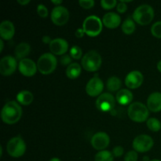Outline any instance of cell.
<instances>
[{
  "mask_svg": "<svg viewBox=\"0 0 161 161\" xmlns=\"http://www.w3.org/2000/svg\"><path fill=\"white\" fill-rule=\"evenodd\" d=\"M22 116V108L15 101L6 102L1 112V118L7 124H16Z\"/></svg>",
  "mask_w": 161,
  "mask_h": 161,
  "instance_id": "obj_1",
  "label": "cell"
},
{
  "mask_svg": "<svg viewBox=\"0 0 161 161\" xmlns=\"http://www.w3.org/2000/svg\"><path fill=\"white\" fill-rule=\"evenodd\" d=\"M132 17H133V20L138 25H149L153 20V8L148 4L141 5L135 9Z\"/></svg>",
  "mask_w": 161,
  "mask_h": 161,
  "instance_id": "obj_2",
  "label": "cell"
},
{
  "mask_svg": "<svg viewBox=\"0 0 161 161\" xmlns=\"http://www.w3.org/2000/svg\"><path fill=\"white\" fill-rule=\"evenodd\" d=\"M127 114H128L130 119L133 121L142 123L146 121V119L148 120L149 112V108L144 104H142V102H135L130 104V106L128 107Z\"/></svg>",
  "mask_w": 161,
  "mask_h": 161,
  "instance_id": "obj_3",
  "label": "cell"
},
{
  "mask_svg": "<svg viewBox=\"0 0 161 161\" xmlns=\"http://www.w3.org/2000/svg\"><path fill=\"white\" fill-rule=\"evenodd\" d=\"M57 64L56 57L50 53H45L41 55L36 63L38 70L43 75H49L53 72L56 69Z\"/></svg>",
  "mask_w": 161,
  "mask_h": 161,
  "instance_id": "obj_4",
  "label": "cell"
},
{
  "mask_svg": "<svg viewBox=\"0 0 161 161\" xmlns=\"http://www.w3.org/2000/svg\"><path fill=\"white\" fill-rule=\"evenodd\" d=\"M102 57L95 50H91L85 53L82 58V66L88 72H95L102 65Z\"/></svg>",
  "mask_w": 161,
  "mask_h": 161,
  "instance_id": "obj_5",
  "label": "cell"
},
{
  "mask_svg": "<svg viewBox=\"0 0 161 161\" xmlns=\"http://www.w3.org/2000/svg\"><path fill=\"white\" fill-rule=\"evenodd\" d=\"M103 23L98 17L95 15H91L86 17L83 23V29L85 34L89 36H97L102 30Z\"/></svg>",
  "mask_w": 161,
  "mask_h": 161,
  "instance_id": "obj_6",
  "label": "cell"
},
{
  "mask_svg": "<svg viewBox=\"0 0 161 161\" xmlns=\"http://www.w3.org/2000/svg\"><path fill=\"white\" fill-rule=\"evenodd\" d=\"M6 150L10 157L18 158L25 154L26 151V144L20 136L14 137L8 142Z\"/></svg>",
  "mask_w": 161,
  "mask_h": 161,
  "instance_id": "obj_7",
  "label": "cell"
},
{
  "mask_svg": "<svg viewBox=\"0 0 161 161\" xmlns=\"http://www.w3.org/2000/svg\"><path fill=\"white\" fill-rule=\"evenodd\" d=\"M153 145V140L149 135H140L134 139L132 146L137 153H146L152 149Z\"/></svg>",
  "mask_w": 161,
  "mask_h": 161,
  "instance_id": "obj_8",
  "label": "cell"
},
{
  "mask_svg": "<svg viewBox=\"0 0 161 161\" xmlns=\"http://www.w3.org/2000/svg\"><path fill=\"white\" fill-rule=\"evenodd\" d=\"M116 105V100L113 94L110 93H104L96 100V106L97 109L102 112H109L113 109Z\"/></svg>",
  "mask_w": 161,
  "mask_h": 161,
  "instance_id": "obj_9",
  "label": "cell"
},
{
  "mask_svg": "<svg viewBox=\"0 0 161 161\" xmlns=\"http://www.w3.org/2000/svg\"><path fill=\"white\" fill-rule=\"evenodd\" d=\"M51 20L56 25L62 26L68 22L69 19V12L64 6H55L51 12Z\"/></svg>",
  "mask_w": 161,
  "mask_h": 161,
  "instance_id": "obj_10",
  "label": "cell"
},
{
  "mask_svg": "<svg viewBox=\"0 0 161 161\" xmlns=\"http://www.w3.org/2000/svg\"><path fill=\"white\" fill-rule=\"evenodd\" d=\"M17 63L15 58L7 55L3 57L0 61V73L4 76L12 75L17 69Z\"/></svg>",
  "mask_w": 161,
  "mask_h": 161,
  "instance_id": "obj_11",
  "label": "cell"
},
{
  "mask_svg": "<svg viewBox=\"0 0 161 161\" xmlns=\"http://www.w3.org/2000/svg\"><path fill=\"white\" fill-rule=\"evenodd\" d=\"M104 88L103 81L97 75L91 78L86 85V92L91 97L101 95Z\"/></svg>",
  "mask_w": 161,
  "mask_h": 161,
  "instance_id": "obj_12",
  "label": "cell"
},
{
  "mask_svg": "<svg viewBox=\"0 0 161 161\" xmlns=\"http://www.w3.org/2000/svg\"><path fill=\"white\" fill-rule=\"evenodd\" d=\"M91 145L93 148L97 150H105L110 142L109 136L105 132H97L91 138Z\"/></svg>",
  "mask_w": 161,
  "mask_h": 161,
  "instance_id": "obj_13",
  "label": "cell"
},
{
  "mask_svg": "<svg viewBox=\"0 0 161 161\" xmlns=\"http://www.w3.org/2000/svg\"><path fill=\"white\" fill-rule=\"evenodd\" d=\"M19 71L25 76H33L37 72V64L30 58H25L19 62Z\"/></svg>",
  "mask_w": 161,
  "mask_h": 161,
  "instance_id": "obj_14",
  "label": "cell"
},
{
  "mask_svg": "<svg viewBox=\"0 0 161 161\" xmlns=\"http://www.w3.org/2000/svg\"><path fill=\"white\" fill-rule=\"evenodd\" d=\"M49 47L53 54L64 55L69 49V43L67 41L61 38H56L52 39L51 42L49 44Z\"/></svg>",
  "mask_w": 161,
  "mask_h": 161,
  "instance_id": "obj_15",
  "label": "cell"
},
{
  "mask_svg": "<svg viewBox=\"0 0 161 161\" xmlns=\"http://www.w3.org/2000/svg\"><path fill=\"white\" fill-rule=\"evenodd\" d=\"M143 75L139 71H132L129 72L125 78L126 86L130 89H136L139 87L142 83Z\"/></svg>",
  "mask_w": 161,
  "mask_h": 161,
  "instance_id": "obj_16",
  "label": "cell"
},
{
  "mask_svg": "<svg viewBox=\"0 0 161 161\" xmlns=\"http://www.w3.org/2000/svg\"><path fill=\"white\" fill-rule=\"evenodd\" d=\"M15 33L14 25L10 20H3L0 24V36L1 39L9 40L12 39Z\"/></svg>",
  "mask_w": 161,
  "mask_h": 161,
  "instance_id": "obj_17",
  "label": "cell"
},
{
  "mask_svg": "<svg viewBox=\"0 0 161 161\" xmlns=\"http://www.w3.org/2000/svg\"><path fill=\"white\" fill-rule=\"evenodd\" d=\"M121 18L119 15L114 12H108L102 17V23L108 28H116L119 25Z\"/></svg>",
  "mask_w": 161,
  "mask_h": 161,
  "instance_id": "obj_18",
  "label": "cell"
},
{
  "mask_svg": "<svg viewBox=\"0 0 161 161\" xmlns=\"http://www.w3.org/2000/svg\"><path fill=\"white\" fill-rule=\"evenodd\" d=\"M147 108L154 113L161 111L160 92H153L149 96L147 99Z\"/></svg>",
  "mask_w": 161,
  "mask_h": 161,
  "instance_id": "obj_19",
  "label": "cell"
},
{
  "mask_svg": "<svg viewBox=\"0 0 161 161\" xmlns=\"http://www.w3.org/2000/svg\"><path fill=\"white\" fill-rule=\"evenodd\" d=\"M116 99L120 105H128L133 100V94L127 89H121L116 94Z\"/></svg>",
  "mask_w": 161,
  "mask_h": 161,
  "instance_id": "obj_20",
  "label": "cell"
},
{
  "mask_svg": "<svg viewBox=\"0 0 161 161\" xmlns=\"http://www.w3.org/2000/svg\"><path fill=\"white\" fill-rule=\"evenodd\" d=\"M31 51V47L28 42H20L15 48V56L18 60H23L26 58Z\"/></svg>",
  "mask_w": 161,
  "mask_h": 161,
  "instance_id": "obj_21",
  "label": "cell"
},
{
  "mask_svg": "<svg viewBox=\"0 0 161 161\" xmlns=\"http://www.w3.org/2000/svg\"><path fill=\"white\" fill-rule=\"evenodd\" d=\"M32 93L28 91H21L17 95V101L23 105H28L33 102Z\"/></svg>",
  "mask_w": 161,
  "mask_h": 161,
  "instance_id": "obj_22",
  "label": "cell"
},
{
  "mask_svg": "<svg viewBox=\"0 0 161 161\" xmlns=\"http://www.w3.org/2000/svg\"><path fill=\"white\" fill-rule=\"evenodd\" d=\"M81 66L78 63H72L66 69V75L69 79H76L81 74Z\"/></svg>",
  "mask_w": 161,
  "mask_h": 161,
  "instance_id": "obj_23",
  "label": "cell"
},
{
  "mask_svg": "<svg viewBox=\"0 0 161 161\" xmlns=\"http://www.w3.org/2000/svg\"><path fill=\"white\" fill-rule=\"evenodd\" d=\"M107 89L111 92H115V91L119 90L121 87V83L120 79L118 78L117 76H111L107 80Z\"/></svg>",
  "mask_w": 161,
  "mask_h": 161,
  "instance_id": "obj_24",
  "label": "cell"
},
{
  "mask_svg": "<svg viewBox=\"0 0 161 161\" xmlns=\"http://www.w3.org/2000/svg\"><path fill=\"white\" fill-rule=\"evenodd\" d=\"M135 28H136V26H135V20H132L130 17L126 19L122 25V31L127 35L132 34L135 31Z\"/></svg>",
  "mask_w": 161,
  "mask_h": 161,
  "instance_id": "obj_25",
  "label": "cell"
},
{
  "mask_svg": "<svg viewBox=\"0 0 161 161\" xmlns=\"http://www.w3.org/2000/svg\"><path fill=\"white\" fill-rule=\"evenodd\" d=\"M114 156L113 153L108 150L99 151L95 156H94V161H113Z\"/></svg>",
  "mask_w": 161,
  "mask_h": 161,
  "instance_id": "obj_26",
  "label": "cell"
},
{
  "mask_svg": "<svg viewBox=\"0 0 161 161\" xmlns=\"http://www.w3.org/2000/svg\"><path fill=\"white\" fill-rule=\"evenodd\" d=\"M146 124H147L148 128L153 132L159 131L161 129V123L157 118L152 117L148 119Z\"/></svg>",
  "mask_w": 161,
  "mask_h": 161,
  "instance_id": "obj_27",
  "label": "cell"
},
{
  "mask_svg": "<svg viewBox=\"0 0 161 161\" xmlns=\"http://www.w3.org/2000/svg\"><path fill=\"white\" fill-rule=\"evenodd\" d=\"M82 53H83L82 49L80 47H78V46H72V48L70 49V53H69V55L73 59L78 60L80 58H81Z\"/></svg>",
  "mask_w": 161,
  "mask_h": 161,
  "instance_id": "obj_28",
  "label": "cell"
},
{
  "mask_svg": "<svg viewBox=\"0 0 161 161\" xmlns=\"http://www.w3.org/2000/svg\"><path fill=\"white\" fill-rule=\"evenodd\" d=\"M151 32L156 38L161 39V21H157L153 25Z\"/></svg>",
  "mask_w": 161,
  "mask_h": 161,
  "instance_id": "obj_29",
  "label": "cell"
},
{
  "mask_svg": "<svg viewBox=\"0 0 161 161\" xmlns=\"http://www.w3.org/2000/svg\"><path fill=\"white\" fill-rule=\"evenodd\" d=\"M101 5L104 9H110L117 6V2L116 0H102Z\"/></svg>",
  "mask_w": 161,
  "mask_h": 161,
  "instance_id": "obj_30",
  "label": "cell"
},
{
  "mask_svg": "<svg viewBox=\"0 0 161 161\" xmlns=\"http://www.w3.org/2000/svg\"><path fill=\"white\" fill-rule=\"evenodd\" d=\"M138 160V153L135 150H130L126 153L124 161H137Z\"/></svg>",
  "mask_w": 161,
  "mask_h": 161,
  "instance_id": "obj_31",
  "label": "cell"
},
{
  "mask_svg": "<svg viewBox=\"0 0 161 161\" xmlns=\"http://www.w3.org/2000/svg\"><path fill=\"white\" fill-rule=\"evenodd\" d=\"M37 13L41 17H47L48 16V9L43 4H39L37 6Z\"/></svg>",
  "mask_w": 161,
  "mask_h": 161,
  "instance_id": "obj_32",
  "label": "cell"
},
{
  "mask_svg": "<svg viewBox=\"0 0 161 161\" xmlns=\"http://www.w3.org/2000/svg\"><path fill=\"white\" fill-rule=\"evenodd\" d=\"M72 58L69 54H64L60 58V62L61 65H70L72 64Z\"/></svg>",
  "mask_w": 161,
  "mask_h": 161,
  "instance_id": "obj_33",
  "label": "cell"
},
{
  "mask_svg": "<svg viewBox=\"0 0 161 161\" xmlns=\"http://www.w3.org/2000/svg\"><path fill=\"white\" fill-rule=\"evenodd\" d=\"M80 6H82L84 9H91L94 6V0H80L79 1Z\"/></svg>",
  "mask_w": 161,
  "mask_h": 161,
  "instance_id": "obj_34",
  "label": "cell"
},
{
  "mask_svg": "<svg viewBox=\"0 0 161 161\" xmlns=\"http://www.w3.org/2000/svg\"><path fill=\"white\" fill-rule=\"evenodd\" d=\"M124 149L122 146H117L116 147L113 148V154L115 157H122L123 154H124Z\"/></svg>",
  "mask_w": 161,
  "mask_h": 161,
  "instance_id": "obj_35",
  "label": "cell"
},
{
  "mask_svg": "<svg viewBox=\"0 0 161 161\" xmlns=\"http://www.w3.org/2000/svg\"><path fill=\"white\" fill-rule=\"evenodd\" d=\"M116 8H117V11L119 13V14H124V13L126 12V10L127 9V4L125 3H123V2H119V3L116 6Z\"/></svg>",
  "mask_w": 161,
  "mask_h": 161,
  "instance_id": "obj_36",
  "label": "cell"
},
{
  "mask_svg": "<svg viewBox=\"0 0 161 161\" xmlns=\"http://www.w3.org/2000/svg\"><path fill=\"white\" fill-rule=\"evenodd\" d=\"M84 34L85 32L84 31H83V28H78V29L75 31V36H76L77 38H82L83 36H84Z\"/></svg>",
  "mask_w": 161,
  "mask_h": 161,
  "instance_id": "obj_37",
  "label": "cell"
},
{
  "mask_svg": "<svg viewBox=\"0 0 161 161\" xmlns=\"http://www.w3.org/2000/svg\"><path fill=\"white\" fill-rule=\"evenodd\" d=\"M42 42H44V43L50 44V42H51L52 39H51V38H50V36H42Z\"/></svg>",
  "mask_w": 161,
  "mask_h": 161,
  "instance_id": "obj_38",
  "label": "cell"
},
{
  "mask_svg": "<svg viewBox=\"0 0 161 161\" xmlns=\"http://www.w3.org/2000/svg\"><path fill=\"white\" fill-rule=\"evenodd\" d=\"M17 3H19L21 6H24V5H27L28 3H30V0H17Z\"/></svg>",
  "mask_w": 161,
  "mask_h": 161,
  "instance_id": "obj_39",
  "label": "cell"
},
{
  "mask_svg": "<svg viewBox=\"0 0 161 161\" xmlns=\"http://www.w3.org/2000/svg\"><path fill=\"white\" fill-rule=\"evenodd\" d=\"M52 3L56 5V6H61V4L62 3V1L61 0H52Z\"/></svg>",
  "mask_w": 161,
  "mask_h": 161,
  "instance_id": "obj_40",
  "label": "cell"
},
{
  "mask_svg": "<svg viewBox=\"0 0 161 161\" xmlns=\"http://www.w3.org/2000/svg\"><path fill=\"white\" fill-rule=\"evenodd\" d=\"M0 46H1V49H0V52H2L3 50V47H4V42H3V39H0Z\"/></svg>",
  "mask_w": 161,
  "mask_h": 161,
  "instance_id": "obj_41",
  "label": "cell"
},
{
  "mask_svg": "<svg viewBox=\"0 0 161 161\" xmlns=\"http://www.w3.org/2000/svg\"><path fill=\"white\" fill-rule=\"evenodd\" d=\"M157 69L161 72V60L157 63Z\"/></svg>",
  "mask_w": 161,
  "mask_h": 161,
  "instance_id": "obj_42",
  "label": "cell"
},
{
  "mask_svg": "<svg viewBox=\"0 0 161 161\" xmlns=\"http://www.w3.org/2000/svg\"><path fill=\"white\" fill-rule=\"evenodd\" d=\"M49 161H61V160H60L59 158H58V157H53V158L50 159V160Z\"/></svg>",
  "mask_w": 161,
  "mask_h": 161,
  "instance_id": "obj_43",
  "label": "cell"
},
{
  "mask_svg": "<svg viewBox=\"0 0 161 161\" xmlns=\"http://www.w3.org/2000/svg\"><path fill=\"white\" fill-rule=\"evenodd\" d=\"M143 161H150L149 157H143Z\"/></svg>",
  "mask_w": 161,
  "mask_h": 161,
  "instance_id": "obj_44",
  "label": "cell"
},
{
  "mask_svg": "<svg viewBox=\"0 0 161 161\" xmlns=\"http://www.w3.org/2000/svg\"><path fill=\"white\" fill-rule=\"evenodd\" d=\"M150 161H161L160 160H157V159H154V160H151Z\"/></svg>",
  "mask_w": 161,
  "mask_h": 161,
  "instance_id": "obj_45",
  "label": "cell"
}]
</instances>
